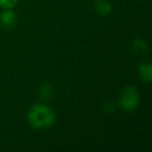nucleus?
I'll list each match as a JSON object with an SVG mask.
<instances>
[{"instance_id":"5","label":"nucleus","mask_w":152,"mask_h":152,"mask_svg":"<svg viewBox=\"0 0 152 152\" xmlns=\"http://www.w3.org/2000/svg\"><path fill=\"white\" fill-rule=\"evenodd\" d=\"M94 7L96 12L101 16H107L113 12V7L108 0H96Z\"/></svg>"},{"instance_id":"4","label":"nucleus","mask_w":152,"mask_h":152,"mask_svg":"<svg viewBox=\"0 0 152 152\" xmlns=\"http://www.w3.org/2000/svg\"><path fill=\"white\" fill-rule=\"evenodd\" d=\"M139 76L142 81L144 83H150L152 80V66L150 61H146V63H142L139 66Z\"/></svg>"},{"instance_id":"2","label":"nucleus","mask_w":152,"mask_h":152,"mask_svg":"<svg viewBox=\"0 0 152 152\" xmlns=\"http://www.w3.org/2000/svg\"><path fill=\"white\" fill-rule=\"evenodd\" d=\"M141 97L137 89L132 86H127L121 91L119 96V105L125 112H132L139 106Z\"/></svg>"},{"instance_id":"1","label":"nucleus","mask_w":152,"mask_h":152,"mask_svg":"<svg viewBox=\"0 0 152 152\" xmlns=\"http://www.w3.org/2000/svg\"><path fill=\"white\" fill-rule=\"evenodd\" d=\"M28 123L34 129H44L52 126L56 120L54 110L44 103H36L30 106L26 115Z\"/></svg>"},{"instance_id":"8","label":"nucleus","mask_w":152,"mask_h":152,"mask_svg":"<svg viewBox=\"0 0 152 152\" xmlns=\"http://www.w3.org/2000/svg\"><path fill=\"white\" fill-rule=\"evenodd\" d=\"M18 1L19 0H0V7L4 10L13 9L14 7H16Z\"/></svg>"},{"instance_id":"3","label":"nucleus","mask_w":152,"mask_h":152,"mask_svg":"<svg viewBox=\"0 0 152 152\" xmlns=\"http://www.w3.org/2000/svg\"><path fill=\"white\" fill-rule=\"evenodd\" d=\"M0 23L5 29H12L17 24V16L12 11V9H7L0 15Z\"/></svg>"},{"instance_id":"6","label":"nucleus","mask_w":152,"mask_h":152,"mask_svg":"<svg viewBox=\"0 0 152 152\" xmlns=\"http://www.w3.org/2000/svg\"><path fill=\"white\" fill-rule=\"evenodd\" d=\"M147 44L144 40L142 39H135V40L132 41V44H131V50H132L133 53L135 54H145L147 52Z\"/></svg>"},{"instance_id":"7","label":"nucleus","mask_w":152,"mask_h":152,"mask_svg":"<svg viewBox=\"0 0 152 152\" xmlns=\"http://www.w3.org/2000/svg\"><path fill=\"white\" fill-rule=\"evenodd\" d=\"M39 96L42 100H47L52 96V88L49 83H45L41 85L40 89H39Z\"/></svg>"}]
</instances>
